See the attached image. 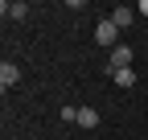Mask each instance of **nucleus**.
<instances>
[{"instance_id": "obj_1", "label": "nucleus", "mask_w": 148, "mask_h": 140, "mask_svg": "<svg viewBox=\"0 0 148 140\" xmlns=\"http://www.w3.org/2000/svg\"><path fill=\"white\" fill-rule=\"evenodd\" d=\"M115 37H119V25L111 21V16L95 25V41H99V45H115Z\"/></svg>"}, {"instance_id": "obj_2", "label": "nucleus", "mask_w": 148, "mask_h": 140, "mask_svg": "<svg viewBox=\"0 0 148 140\" xmlns=\"http://www.w3.org/2000/svg\"><path fill=\"white\" fill-rule=\"evenodd\" d=\"M16 82H21V70H16L12 62H0V86L8 91V86H16Z\"/></svg>"}, {"instance_id": "obj_3", "label": "nucleus", "mask_w": 148, "mask_h": 140, "mask_svg": "<svg viewBox=\"0 0 148 140\" xmlns=\"http://www.w3.org/2000/svg\"><path fill=\"white\" fill-rule=\"evenodd\" d=\"M74 124L86 128V132H90V128H99V111H95V107H78V119H74Z\"/></svg>"}, {"instance_id": "obj_4", "label": "nucleus", "mask_w": 148, "mask_h": 140, "mask_svg": "<svg viewBox=\"0 0 148 140\" xmlns=\"http://www.w3.org/2000/svg\"><path fill=\"white\" fill-rule=\"evenodd\" d=\"M111 21H115L119 29H127V25H132V21H136V8H127V4H119L115 12H111Z\"/></svg>"}, {"instance_id": "obj_5", "label": "nucleus", "mask_w": 148, "mask_h": 140, "mask_svg": "<svg viewBox=\"0 0 148 140\" xmlns=\"http://www.w3.org/2000/svg\"><path fill=\"white\" fill-rule=\"evenodd\" d=\"M4 12L12 16V21H21V16L29 12V4H25V0H12V4H4Z\"/></svg>"}, {"instance_id": "obj_6", "label": "nucleus", "mask_w": 148, "mask_h": 140, "mask_svg": "<svg viewBox=\"0 0 148 140\" xmlns=\"http://www.w3.org/2000/svg\"><path fill=\"white\" fill-rule=\"evenodd\" d=\"M111 78H115L119 86H132V82H136V70H132V66H127V70H115Z\"/></svg>"}, {"instance_id": "obj_7", "label": "nucleus", "mask_w": 148, "mask_h": 140, "mask_svg": "<svg viewBox=\"0 0 148 140\" xmlns=\"http://www.w3.org/2000/svg\"><path fill=\"white\" fill-rule=\"evenodd\" d=\"M140 16H148V0H144V4H140Z\"/></svg>"}]
</instances>
